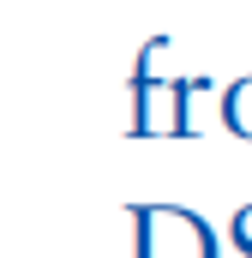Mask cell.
I'll list each match as a JSON object with an SVG mask.
<instances>
[{"mask_svg":"<svg viewBox=\"0 0 252 258\" xmlns=\"http://www.w3.org/2000/svg\"><path fill=\"white\" fill-rule=\"evenodd\" d=\"M132 258H216V228L186 204H132Z\"/></svg>","mask_w":252,"mask_h":258,"instance_id":"1","label":"cell"},{"mask_svg":"<svg viewBox=\"0 0 252 258\" xmlns=\"http://www.w3.org/2000/svg\"><path fill=\"white\" fill-rule=\"evenodd\" d=\"M204 90H210L204 72H198V78H150V84L126 90V96H132V120H126V132H132V138H186V132H192L186 102L204 96Z\"/></svg>","mask_w":252,"mask_h":258,"instance_id":"2","label":"cell"},{"mask_svg":"<svg viewBox=\"0 0 252 258\" xmlns=\"http://www.w3.org/2000/svg\"><path fill=\"white\" fill-rule=\"evenodd\" d=\"M222 126L234 138H252V78H234L222 90Z\"/></svg>","mask_w":252,"mask_h":258,"instance_id":"3","label":"cell"},{"mask_svg":"<svg viewBox=\"0 0 252 258\" xmlns=\"http://www.w3.org/2000/svg\"><path fill=\"white\" fill-rule=\"evenodd\" d=\"M228 234H234V258H252V204H240V210H234Z\"/></svg>","mask_w":252,"mask_h":258,"instance_id":"4","label":"cell"}]
</instances>
